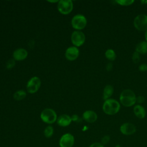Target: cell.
I'll list each match as a JSON object with an SVG mask.
<instances>
[{"label": "cell", "mask_w": 147, "mask_h": 147, "mask_svg": "<svg viewBox=\"0 0 147 147\" xmlns=\"http://www.w3.org/2000/svg\"><path fill=\"white\" fill-rule=\"evenodd\" d=\"M120 102L126 107H130L136 102V96L134 92L129 89L122 91L119 96Z\"/></svg>", "instance_id": "1"}, {"label": "cell", "mask_w": 147, "mask_h": 147, "mask_svg": "<svg viewBox=\"0 0 147 147\" xmlns=\"http://www.w3.org/2000/svg\"><path fill=\"white\" fill-rule=\"evenodd\" d=\"M119 103L114 99H108L105 101L103 105V110L107 115L117 114L120 110Z\"/></svg>", "instance_id": "2"}, {"label": "cell", "mask_w": 147, "mask_h": 147, "mask_svg": "<svg viewBox=\"0 0 147 147\" xmlns=\"http://www.w3.org/2000/svg\"><path fill=\"white\" fill-rule=\"evenodd\" d=\"M41 120L48 124L53 123L57 121V114L52 109H45L42 111L40 114Z\"/></svg>", "instance_id": "3"}, {"label": "cell", "mask_w": 147, "mask_h": 147, "mask_svg": "<svg viewBox=\"0 0 147 147\" xmlns=\"http://www.w3.org/2000/svg\"><path fill=\"white\" fill-rule=\"evenodd\" d=\"M71 25L75 29H83L87 25L86 18L82 14H76L72 18Z\"/></svg>", "instance_id": "4"}, {"label": "cell", "mask_w": 147, "mask_h": 147, "mask_svg": "<svg viewBox=\"0 0 147 147\" xmlns=\"http://www.w3.org/2000/svg\"><path fill=\"white\" fill-rule=\"evenodd\" d=\"M134 26L140 31H145L147 29V15L141 14L137 16L134 20Z\"/></svg>", "instance_id": "5"}, {"label": "cell", "mask_w": 147, "mask_h": 147, "mask_svg": "<svg viewBox=\"0 0 147 147\" xmlns=\"http://www.w3.org/2000/svg\"><path fill=\"white\" fill-rule=\"evenodd\" d=\"M57 9L62 14H68L73 9V2L71 0L59 1L57 3Z\"/></svg>", "instance_id": "6"}, {"label": "cell", "mask_w": 147, "mask_h": 147, "mask_svg": "<svg viewBox=\"0 0 147 147\" xmlns=\"http://www.w3.org/2000/svg\"><path fill=\"white\" fill-rule=\"evenodd\" d=\"M41 86V80L37 76H33L30 78L27 83L26 89L29 93L34 94L40 88Z\"/></svg>", "instance_id": "7"}, {"label": "cell", "mask_w": 147, "mask_h": 147, "mask_svg": "<svg viewBox=\"0 0 147 147\" xmlns=\"http://www.w3.org/2000/svg\"><path fill=\"white\" fill-rule=\"evenodd\" d=\"M71 40L72 44L77 47L82 46L84 43L86 37L84 34L82 32L76 30L72 32Z\"/></svg>", "instance_id": "8"}, {"label": "cell", "mask_w": 147, "mask_h": 147, "mask_svg": "<svg viewBox=\"0 0 147 147\" xmlns=\"http://www.w3.org/2000/svg\"><path fill=\"white\" fill-rule=\"evenodd\" d=\"M75 142V139L73 135L70 133H65L63 134L60 140V147H72Z\"/></svg>", "instance_id": "9"}, {"label": "cell", "mask_w": 147, "mask_h": 147, "mask_svg": "<svg viewBox=\"0 0 147 147\" xmlns=\"http://www.w3.org/2000/svg\"><path fill=\"white\" fill-rule=\"evenodd\" d=\"M119 130L123 135L130 136L133 134L136 131V127L133 123L126 122L121 125Z\"/></svg>", "instance_id": "10"}, {"label": "cell", "mask_w": 147, "mask_h": 147, "mask_svg": "<svg viewBox=\"0 0 147 147\" xmlns=\"http://www.w3.org/2000/svg\"><path fill=\"white\" fill-rule=\"evenodd\" d=\"M79 55L78 48L75 46L67 48L65 52V58L69 61H74L76 60Z\"/></svg>", "instance_id": "11"}, {"label": "cell", "mask_w": 147, "mask_h": 147, "mask_svg": "<svg viewBox=\"0 0 147 147\" xmlns=\"http://www.w3.org/2000/svg\"><path fill=\"white\" fill-rule=\"evenodd\" d=\"M28 52L24 48H18L13 52V56L15 60L22 61L25 60L28 56Z\"/></svg>", "instance_id": "12"}, {"label": "cell", "mask_w": 147, "mask_h": 147, "mask_svg": "<svg viewBox=\"0 0 147 147\" xmlns=\"http://www.w3.org/2000/svg\"><path fill=\"white\" fill-rule=\"evenodd\" d=\"M98 116L95 112L92 110H87L83 114V118L88 123H93L97 119Z\"/></svg>", "instance_id": "13"}, {"label": "cell", "mask_w": 147, "mask_h": 147, "mask_svg": "<svg viewBox=\"0 0 147 147\" xmlns=\"http://www.w3.org/2000/svg\"><path fill=\"white\" fill-rule=\"evenodd\" d=\"M57 123L62 127H65L70 125L72 121L71 117L67 114L60 115L57 119Z\"/></svg>", "instance_id": "14"}, {"label": "cell", "mask_w": 147, "mask_h": 147, "mask_svg": "<svg viewBox=\"0 0 147 147\" xmlns=\"http://www.w3.org/2000/svg\"><path fill=\"white\" fill-rule=\"evenodd\" d=\"M133 112L135 115L140 119L144 118L146 115V111L145 109L140 105H137L134 107Z\"/></svg>", "instance_id": "15"}, {"label": "cell", "mask_w": 147, "mask_h": 147, "mask_svg": "<svg viewBox=\"0 0 147 147\" xmlns=\"http://www.w3.org/2000/svg\"><path fill=\"white\" fill-rule=\"evenodd\" d=\"M136 52L139 54H145L147 53V41H141L139 42L136 47Z\"/></svg>", "instance_id": "16"}, {"label": "cell", "mask_w": 147, "mask_h": 147, "mask_svg": "<svg viewBox=\"0 0 147 147\" xmlns=\"http://www.w3.org/2000/svg\"><path fill=\"white\" fill-rule=\"evenodd\" d=\"M114 92V88L111 85H107L105 86L103 90V98L104 100H107L112 95Z\"/></svg>", "instance_id": "17"}, {"label": "cell", "mask_w": 147, "mask_h": 147, "mask_svg": "<svg viewBox=\"0 0 147 147\" xmlns=\"http://www.w3.org/2000/svg\"><path fill=\"white\" fill-rule=\"evenodd\" d=\"M26 94L24 90H18L16 91L13 95V98L16 100H20L26 97Z\"/></svg>", "instance_id": "18"}, {"label": "cell", "mask_w": 147, "mask_h": 147, "mask_svg": "<svg viewBox=\"0 0 147 147\" xmlns=\"http://www.w3.org/2000/svg\"><path fill=\"white\" fill-rule=\"evenodd\" d=\"M105 56L108 60L113 61L116 58V54L113 49H109L105 52Z\"/></svg>", "instance_id": "19"}, {"label": "cell", "mask_w": 147, "mask_h": 147, "mask_svg": "<svg viewBox=\"0 0 147 147\" xmlns=\"http://www.w3.org/2000/svg\"><path fill=\"white\" fill-rule=\"evenodd\" d=\"M44 134L45 137L47 138H50L52 136L53 134V128L52 126H47L44 131Z\"/></svg>", "instance_id": "20"}, {"label": "cell", "mask_w": 147, "mask_h": 147, "mask_svg": "<svg viewBox=\"0 0 147 147\" xmlns=\"http://www.w3.org/2000/svg\"><path fill=\"white\" fill-rule=\"evenodd\" d=\"M133 0H117L115 2L122 6H129L134 3Z\"/></svg>", "instance_id": "21"}, {"label": "cell", "mask_w": 147, "mask_h": 147, "mask_svg": "<svg viewBox=\"0 0 147 147\" xmlns=\"http://www.w3.org/2000/svg\"><path fill=\"white\" fill-rule=\"evenodd\" d=\"M132 60H133V61L135 63H138L140 60V54L138 53H137V52H134V53L133 54V56H132Z\"/></svg>", "instance_id": "22"}, {"label": "cell", "mask_w": 147, "mask_h": 147, "mask_svg": "<svg viewBox=\"0 0 147 147\" xmlns=\"http://www.w3.org/2000/svg\"><path fill=\"white\" fill-rule=\"evenodd\" d=\"M14 64H15V61L13 59H10L7 62V64H6V68L9 69L12 68L14 66Z\"/></svg>", "instance_id": "23"}, {"label": "cell", "mask_w": 147, "mask_h": 147, "mask_svg": "<svg viewBox=\"0 0 147 147\" xmlns=\"http://www.w3.org/2000/svg\"><path fill=\"white\" fill-rule=\"evenodd\" d=\"M110 140V137L109 136H105L102 137V140H101V144H103V145H106Z\"/></svg>", "instance_id": "24"}, {"label": "cell", "mask_w": 147, "mask_h": 147, "mask_svg": "<svg viewBox=\"0 0 147 147\" xmlns=\"http://www.w3.org/2000/svg\"><path fill=\"white\" fill-rule=\"evenodd\" d=\"M139 70L140 71H142V72H144V71H147V65L145 63L141 64L139 66Z\"/></svg>", "instance_id": "25"}, {"label": "cell", "mask_w": 147, "mask_h": 147, "mask_svg": "<svg viewBox=\"0 0 147 147\" xmlns=\"http://www.w3.org/2000/svg\"><path fill=\"white\" fill-rule=\"evenodd\" d=\"M88 147H104V145L101 142H94L91 144Z\"/></svg>", "instance_id": "26"}, {"label": "cell", "mask_w": 147, "mask_h": 147, "mask_svg": "<svg viewBox=\"0 0 147 147\" xmlns=\"http://www.w3.org/2000/svg\"><path fill=\"white\" fill-rule=\"evenodd\" d=\"M145 101V98L143 96H138L137 98H136V102H137L139 103H142Z\"/></svg>", "instance_id": "27"}, {"label": "cell", "mask_w": 147, "mask_h": 147, "mask_svg": "<svg viewBox=\"0 0 147 147\" xmlns=\"http://www.w3.org/2000/svg\"><path fill=\"white\" fill-rule=\"evenodd\" d=\"M71 119H72V121H78V119H79V117H78V115L74 114V115H73L71 117Z\"/></svg>", "instance_id": "28"}, {"label": "cell", "mask_w": 147, "mask_h": 147, "mask_svg": "<svg viewBox=\"0 0 147 147\" xmlns=\"http://www.w3.org/2000/svg\"><path fill=\"white\" fill-rule=\"evenodd\" d=\"M113 68V65H112V64L111 63H109L107 66H106V68H107V71H110Z\"/></svg>", "instance_id": "29"}, {"label": "cell", "mask_w": 147, "mask_h": 147, "mask_svg": "<svg viewBox=\"0 0 147 147\" xmlns=\"http://www.w3.org/2000/svg\"><path fill=\"white\" fill-rule=\"evenodd\" d=\"M145 37L146 39V41H147V29L145 30Z\"/></svg>", "instance_id": "30"}, {"label": "cell", "mask_w": 147, "mask_h": 147, "mask_svg": "<svg viewBox=\"0 0 147 147\" xmlns=\"http://www.w3.org/2000/svg\"><path fill=\"white\" fill-rule=\"evenodd\" d=\"M141 2L142 3H147V1H141Z\"/></svg>", "instance_id": "31"}, {"label": "cell", "mask_w": 147, "mask_h": 147, "mask_svg": "<svg viewBox=\"0 0 147 147\" xmlns=\"http://www.w3.org/2000/svg\"><path fill=\"white\" fill-rule=\"evenodd\" d=\"M115 147H120V146H119V145H116Z\"/></svg>", "instance_id": "32"}]
</instances>
